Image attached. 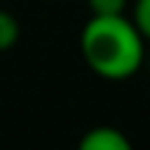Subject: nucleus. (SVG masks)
<instances>
[{"mask_svg":"<svg viewBox=\"0 0 150 150\" xmlns=\"http://www.w3.org/2000/svg\"><path fill=\"white\" fill-rule=\"evenodd\" d=\"M81 56L86 67L106 81H128L145 67L147 45L131 17H92L81 31Z\"/></svg>","mask_w":150,"mask_h":150,"instance_id":"obj_1","label":"nucleus"},{"mask_svg":"<svg viewBox=\"0 0 150 150\" xmlns=\"http://www.w3.org/2000/svg\"><path fill=\"white\" fill-rule=\"evenodd\" d=\"M75 150H134V145L114 125H95L78 139Z\"/></svg>","mask_w":150,"mask_h":150,"instance_id":"obj_2","label":"nucleus"},{"mask_svg":"<svg viewBox=\"0 0 150 150\" xmlns=\"http://www.w3.org/2000/svg\"><path fill=\"white\" fill-rule=\"evenodd\" d=\"M17 42H20V22L11 11L0 8V53L11 50Z\"/></svg>","mask_w":150,"mask_h":150,"instance_id":"obj_3","label":"nucleus"},{"mask_svg":"<svg viewBox=\"0 0 150 150\" xmlns=\"http://www.w3.org/2000/svg\"><path fill=\"white\" fill-rule=\"evenodd\" d=\"M131 22L145 36V42H150V0H134V6H131Z\"/></svg>","mask_w":150,"mask_h":150,"instance_id":"obj_4","label":"nucleus"},{"mask_svg":"<svg viewBox=\"0 0 150 150\" xmlns=\"http://www.w3.org/2000/svg\"><path fill=\"white\" fill-rule=\"evenodd\" d=\"M92 17H114V14H125L128 0H86Z\"/></svg>","mask_w":150,"mask_h":150,"instance_id":"obj_5","label":"nucleus"},{"mask_svg":"<svg viewBox=\"0 0 150 150\" xmlns=\"http://www.w3.org/2000/svg\"><path fill=\"white\" fill-rule=\"evenodd\" d=\"M145 67H147V72H150V47H147V56H145Z\"/></svg>","mask_w":150,"mask_h":150,"instance_id":"obj_6","label":"nucleus"}]
</instances>
